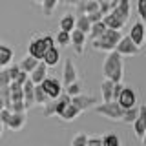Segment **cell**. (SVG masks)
Returning <instances> with one entry per match:
<instances>
[{
  "instance_id": "d6986e66",
  "label": "cell",
  "mask_w": 146,
  "mask_h": 146,
  "mask_svg": "<svg viewBox=\"0 0 146 146\" xmlns=\"http://www.w3.org/2000/svg\"><path fill=\"white\" fill-rule=\"evenodd\" d=\"M113 84L110 79H104L102 84H100V93H102V102H110L113 100Z\"/></svg>"
},
{
  "instance_id": "bcb514c9",
  "label": "cell",
  "mask_w": 146,
  "mask_h": 146,
  "mask_svg": "<svg viewBox=\"0 0 146 146\" xmlns=\"http://www.w3.org/2000/svg\"><path fill=\"white\" fill-rule=\"evenodd\" d=\"M0 124H2V117H0Z\"/></svg>"
},
{
  "instance_id": "d6a6232c",
  "label": "cell",
  "mask_w": 146,
  "mask_h": 146,
  "mask_svg": "<svg viewBox=\"0 0 146 146\" xmlns=\"http://www.w3.org/2000/svg\"><path fill=\"white\" fill-rule=\"evenodd\" d=\"M137 13L141 17V22H146V0H137Z\"/></svg>"
},
{
  "instance_id": "9a60e30c",
  "label": "cell",
  "mask_w": 146,
  "mask_h": 146,
  "mask_svg": "<svg viewBox=\"0 0 146 146\" xmlns=\"http://www.w3.org/2000/svg\"><path fill=\"white\" fill-rule=\"evenodd\" d=\"M58 60H60V51H58L57 46H53V48H48V49H46V53H44V57H42V62L46 64V66H48V68L57 66Z\"/></svg>"
},
{
  "instance_id": "f6af8a7d",
  "label": "cell",
  "mask_w": 146,
  "mask_h": 146,
  "mask_svg": "<svg viewBox=\"0 0 146 146\" xmlns=\"http://www.w3.org/2000/svg\"><path fill=\"white\" fill-rule=\"evenodd\" d=\"M35 2H36V4H42V0H35Z\"/></svg>"
},
{
  "instance_id": "52a82bcc",
  "label": "cell",
  "mask_w": 146,
  "mask_h": 146,
  "mask_svg": "<svg viewBox=\"0 0 146 146\" xmlns=\"http://www.w3.org/2000/svg\"><path fill=\"white\" fill-rule=\"evenodd\" d=\"M71 104H75V106L79 108L82 113H84V111H88L90 108H93L95 104H99V100H97V97H93V95H84V93H80V95L71 97Z\"/></svg>"
},
{
  "instance_id": "e0dca14e",
  "label": "cell",
  "mask_w": 146,
  "mask_h": 146,
  "mask_svg": "<svg viewBox=\"0 0 146 146\" xmlns=\"http://www.w3.org/2000/svg\"><path fill=\"white\" fill-rule=\"evenodd\" d=\"M13 55H15V51L11 46L0 42V68H7L13 60Z\"/></svg>"
},
{
  "instance_id": "484cf974",
  "label": "cell",
  "mask_w": 146,
  "mask_h": 146,
  "mask_svg": "<svg viewBox=\"0 0 146 146\" xmlns=\"http://www.w3.org/2000/svg\"><path fill=\"white\" fill-rule=\"evenodd\" d=\"M137 113H139V106H131V108L124 110L121 122H124V124H133V121L137 119Z\"/></svg>"
},
{
  "instance_id": "f546056e",
  "label": "cell",
  "mask_w": 146,
  "mask_h": 146,
  "mask_svg": "<svg viewBox=\"0 0 146 146\" xmlns=\"http://www.w3.org/2000/svg\"><path fill=\"white\" fill-rule=\"evenodd\" d=\"M33 95H35V104H42L48 100V95H46V91L42 90V86L40 84H35V90H33Z\"/></svg>"
},
{
  "instance_id": "2e32d148",
  "label": "cell",
  "mask_w": 146,
  "mask_h": 146,
  "mask_svg": "<svg viewBox=\"0 0 146 146\" xmlns=\"http://www.w3.org/2000/svg\"><path fill=\"white\" fill-rule=\"evenodd\" d=\"M46 77H48V66H46V64L40 60L38 64H36L35 70L29 73V80L33 82V84H40V82H42Z\"/></svg>"
},
{
  "instance_id": "ab89813d",
  "label": "cell",
  "mask_w": 146,
  "mask_h": 146,
  "mask_svg": "<svg viewBox=\"0 0 146 146\" xmlns=\"http://www.w3.org/2000/svg\"><path fill=\"white\" fill-rule=\"evenodd\" d=\"M58 2H60V4H66V6H75L79 0H58Z\"/></svg>"
},
{
  "instance_id": "60d3db41",
  "label": "cell",
  "mask_w": 146,
  "mask_h": 146,
  "mask_svg": "<svg viewBox=\"0 0 146 146\" xmlns=\"http://www.w3.org/2000/svg\"><path fill=\"white\" fill-rule=\"evenodd\" d=\"M6 108V102H4V99H2V95H0V110H4Z\"/></svg>"
},
{
  "instance_id": "f35d334b",
  "label": "cell",
  "mask_w": 146,
  "mask_h": 146,
  "mask_svg": "<svg viewBox=\"0 0 146 146\" xmlns=\"http://www.w3.org/2000/svg\"><path fill=\"white\" fill-rule=\"evenodd\" d=\"M27 79H29V73H26V71H22V70H20V73H18V77L15 79V82H18V84H24Z\"/></svg>"
},
{
  "instance_id": "44dd1931",
  "label": "cell",
  "mask_w": 146,
  "mask_h": 146,
  "mask_svg": "<svg viewBox=\"0 0 146 146\" xmlns=\"http://www.w3.org/2000/svg\"><path fill=\"white\" fill-rule=\"evenodd\" d=\"M102 22L106 24V27H110V29H122V27H124V22L119 20V18L115 15H111V13H106V15L102 17Z\"/></svg>"
},
{
  "instance_id": "74e56055",
  "label": "cell",
  "mask_w": 146,
  "mask_h": 146,
  "mask_svg": "<svg viewBox=\"0 0 146 146\" xmlns=\"http://www.w3.org/2000/svg\"><path fill=\"white\" fill-rule=\"evenodd\" d=\"M86 146H102V137H88V144Z\"/></svg>"
},
{
  "instance_id": "9c48e42d",
  "label": "cell",
  "mask_w": 146,
  "mask_h": 146,
  "mask_svg": "<svg viewBox=\"0 0 146 146\" xmlns=\"http://www.w3.org/2000/svg\"><path fill=\"white\" fill-rule=\"evenodd\" d=\"M79 80V75H77V68L75 64H73L71 58H66V62H64V71H62V84L68 86L71 84V82Z\"/></svg>"
},
{
  "instance_id": "8d00e7d4",
  "label": "cell",
  "mask_w": 146,
  "mask_h": 146,
  "mask_svg": "<svg viewBox=\"0 0 146 146\" xmlns=\"http://www.w3.org/2000/svg\"><path fill=\"white\" fill-rule=\"evenodd\" d=\"M122 88H124V84H122V82H115V84H113V100L119 99V95H121Z\"/></svg>"
},
{
  "instance_id": "d4e9b609",
  "label": "cell",
  "mask_w": 146,
  "mask_h": 146,
  "mask_svg": "<svg viewBox=\"0 0 146 146\" xmlns=\"http://www.w3.org/2000/svg\"><path fill=\"white\" fill-rule=\"evenodd\" d=\"M60 29L62 31H68V33H71L73 29H75V15H71V13H68V15H64L60 18Z\"/></svg>"
},
{
  "instance_id": "30bf717a",
  "label": "cell",
  "mask_w": 146,
  "mask_h": 146,
  "mask_svg": "<svg viewBox=\"0 0 146 146\" xmlns=\"http://www.w3.org/2000/svg\"><path fill=\"white\" fill-rule=\"evenodd\" d=\"M133 131H135V135L139 137V139L144 135V131H146V104L139 106L137 119L133 121Z\"/></svg>"
},
{
  "instance_id": "7dc6e473",
  "label": "cell",
  "mask_w": 146,
  "mask_h": 146,
  "mask_svg": "<svg viewBox=\"0 0 146 146\" xmlns=\"http://www.w3.org/2000/svg\"><path fill=\"white\" fill-rule=\"evenodd\" d=\"M119 146H122V144H119Z\"/></svg>"
},
{
  "instance_id": "7402d4cb",
  "label": "cell",
  "mask_w": 146,
  "mask_h": 146,
  "mask_svg": "<svg viewBox=\"0 0 146 146\" xmlns=\"http://www.w3.org/2000/svg\"><path fill=\"white\" fill-rule=\"evenodd\" d=\"M40 60L38 58H35V57H31V55H26L24 58H22L20 60V64H18V66H20V70L22 71H26V73H31L36 68V64H38Z\"/></svg>"
},
{
  "instance_id": "4316f807",
  "label": "cell",
  "mask_w": 146,
  "mask_h": 146,
  "mask_svg": "<svg viewBox=\"0 0 146 146\" xmlns=\"http://www.w3.org/2000/svg\"><path fill=\"white\" fill-rule=\"evenodd\" d=\"M119 144H122V143H121L119 133H115V131H110V133L102 137V146H119Z\"/></svg>"
},
{
  "instance_id": "7a4b0ae2",
  "label": "cell",
  "mask_w": 146,
  "mask_h": 146,
  "mask_svg": "<svg viewBox=\"0 0 146 146\" xmlns=\"http://www.w3.org/2000/svg\"><path fill=\"white\" fill-rule=\"evenodd\" d=\"M93 110H95V113H99V115L110 119V121H121V119H122V113H124V110L121 108V104H119L117 100H110V102L95 104Z\"/></svg>"
},
{
  "instance_id": "7c38bea8",
  "label": "cell",
  "mask_w": 146,
  "mask_h": 146,
  "mask_svg": "<svg viewBox=\"0 0 146 146\" xmlns=\"http://www.w3.org/2000/svg\"><path fill=\"white\" fill-rule=\"evenodd\" d=\"M144 29H146V26H144V22H135L133 26H131V29H130V38L133 40V44H137L141 48L143 46V42H144Z\"/></svg>"
},
{
  "instance_id": "8fae6325",
  "label": "cell",
  "mask_w": 146,
  "mask_h": 146,
  "mask_svg": "<svg viewBox=\"0 0 146 146\" xmlns=\"http://www.w3.org/2000/svg\"><path fill=\"white\" fill-rule=\"evenodd\" d=\"M71 46H73V49H75V53L77 55H82L84 53V46H86V33H82V31H79V29H73L71 31Z\"/></svg>"
},
{
  "instance_id": "4fadbf2b",
  "label": "cell",
  "mask_w": 146,
  "mask_h": 146,
  "mask_svg": "<svg viewBox=\"0 0 146 146\" xmlns=\"http://www.w3.org/2000/svg\"><path fill=\"white\" fill-rule=\"evenodd\" d=\"M110 13H111V15H115L119 20H122L126 24L128 18H130V0H121V2H119Z\"/></svg>"
},
{
  "instance_id": "ac0fdd59",
  "label": "cell",
  "mask_w": 146,
  "mask_h": 146,
  "mask_svg": "<svg viewBox=\"0 0 146 146\" xmlns=\"http://www.w3.org/2000/svg\"><path fill=\"white\" fill-rule=\"evenodd\" d=\"M80 113H82L80 110L77 108L75 104H71V102H70V104H68L66 108H64V111H62V113H60V115H58V117H60L62 121H66V122H71V121H75V119L79 117Z\"/></svg>"
},
{
  "instance_id": "ba28073f",
  "label": "cell",
  "mask_w": 146,
  "mask_h": 146,
  "mask_svg": "<svg viewBox=\"0 0 146 146\" xmlns=\"http://www.w3.org/2000/svg\"><path fill=\"white\" fill-rule=\"evenodd\" d=\"M26 121H27L26 111H11L9 121L6 122V128H9V130H13V131H18L26 126Z\"/></svg>"
},
{
  "instance_id": "b9f144b4",
  "label": "cell",
  "mask_w": 146,
  "mask_h": 146,
  "mask_svg": "<svg viewBox=\"0 0 146 146\" xmlns=\"http://www.w3.org/2000/svg\"><path fill=\"white\" fill-rule=\"evenodd\" d=\"M141 143H143V146H146V131H144V135L141 137Z\"/></svg>"
},
{
  "instance_id": "3957f363",
  "label": "cell",
  "mask_w": 146,
  "mask_h": 146,
  "mask_svg": "<svg viewBox=\"0 0 146 146\" xmlns=\"http://www.w3.org/2000/svg\"><path fill=\"white\" fill-rule=\"evenodd\" d=\"M46 49H48V44H46L44 35H35L33 38L29 40V44H27V55L38 58V60H42Z\"/></svg>"
},
{
  "instance_id": "7bdbcfd3",
  "label": "cell",
  "mask_w": 146,
  "mask_h": 146,
  "mask_svg": "<svg viewBox=\"0 0 146 146\" xmlns=\"http://www.w3.org/2000/svg\"><path fill=\"white\" fill-rule=\"evenodd\" d=\"M143 46H146V29H144V42H143Z\"/></svg>"
},
{
  "instance_id": "6da1fadb",
  "label": "cell",
  "mask_w": 146,
  "mask_h": 146,
  "mask_svg": "<svg viewBox=\"0 0 146 146\" xmlns=\"http://www.w3.org/2000/svg\"><path fill=\"white\" fill-rule=\"evenodd\" d=\"M102 75H104V79H110L111 82H122L124 62H122V55H119L115 49H113V51H108L106 58H104Z\"/></svg>"
},
{
  "instance_id": "e575fe53",
  "label": "cell",
  "mask_w": 146,
  "mask_h": 146,
  "mask_svg": "<svg viewBox=\"0 0 146 146\" xmlns=\"http://www.w3.org/2000/svg\"><path fill=\"white\" fill-rule=\"evenodd\" d=\"M9 82H11V79H9V75H7V70L6 68H0V88L9 86Z\"/></svg>"
},
{
  "instance_id": "1f68e13d",
  "label": "cell",
  "mask_w": 146,
  "mask_h": 146,
  "mask_svg": "<svg viewBox=\"0 0 146 146\" xmlns=\"http://www.w3.org/2000/svg\"><path fill=\"white\" fill-rule=\"evenodd\" d=\"M88 144V135L86 133H77L71 139V146H86Z\"/></svg>"
},
{
  "instance_id": "836d02e7",
  "label": "cell",
  "mask_w": 146,
  "mask_h": 146,
  "mask_svg": "<svg viewBox=\"0 0 146 146\" xmlns=\"http://www.w3.org/2000/svg\"><path fill=\"white\" fill-rule=\"evenodd\" d=\"M6 70H7L9 79H11V80H15L17 77H18V73H20V66H18V64H9Z\"/></svg>"
},
{
  "instance_id": "5b68a950",
  "label": "cell",
  "mask_w": 146,
  "mask_h": 146,
  "mask_svg": "<svg viewBox=\"0 0 146 146\" xmlns=\"http://www.w3.org/2000/svg\"><path fill=\"white\" fill-rule=\"evenodd\" d=\"M40 86H42V90L46 91L48 99H57L58 95L62 93V82L58 79H55V77H46V79L40 82Z\"/></svg>"
},
{
  "instance_id": "4dcf8cb0",
  "label": "cell",
  "mask_w": 146,
  "mask_h": 146,
  "mask_svg": "<svg viewBox=\"0 0 146 146\" xmlns=\"http://www.w3.org/2000/svg\"><path fill=\"white\" fill-rule=\"evenodd\" d=\"M66 93L70 95V97L80 95V93H82V84H80L79 80H75V82H71V84H68V86H66Z\"/></svg>"
},
{
  "instance_id": "d590c367",
  "label": "cell",
  "mask_w": 146,
  "mask_h": 146,
  "mask_svg": "<svg viewBox=\"0 0 146 146\" xmlns=\"http://www.w3.org/2000/svg\"><path fill=\"white\" fill-rule=\"evenodd\" d=\"M102 17H104V15L99 11V9H97V11H93V13H88V18H90V22H91V24H93V22L102 20Z\"/></svg>"
},
{
  "instance_id": "603a6c76",
  "label": "cell",
  "mask_w": 146,
  "mask_h": 146,
  "mask_svg": "<svg viewBox=\"0 0 146 146\" xmlns=\"http://www.w3.org/2000/svg\"><path fill=\"white\" fill-rule=\"evenodd\" d=\"M90 27H91V22H90L88 15H79V17H75V29H79V31H82V33L88 35V33H90Z\"/></svg>"
},
{
  "instance_id": "83f0119b",
  "label": "cell",
  "mask_w": 146,
  "mask_h": 146,
  "mask_svg": "<svg viewBox=\"0 0 146 146\" xmlns=\"http://www.w3.org/2000/svg\"><path fill=\"white\" fill-rule=\"evenodd\" d=\"M71 42V35L68 33V31H58L57 35H55V44H58L60 48H66V46H70Z\"/></svg>"
},
{
  "instance_id": "cb8c5ba5",
  "label": "cell",
  "mask_w": 146,
  "mask_h": 146,
  "mask_svg": "<svg viewBox=\"0 0 146 146\" xmlns=\"http://www.w3.org/2000/svg\"><path fill=\"white\" fill-rule=\"evenodd\" d=\"M106 31V24H104L102 20H99V22H93L91 24V27H90V40H95V38H99L100 35Z\"/></svg>"
},
{
  "instance_id": "ffe728a7",
  "label": "cell",
  "mask_w": 146,
  "mask_h": 146,
  "mask_svg": "<svg viewBox=\"0 0 146 146\" xmlns=\"http://www.w3.org/2000/svg\"><path fill=\"white\" fill-rule=\"evenodd\" d=\"M91 46H93V49H97V51H113L115 49V44H111L110 40L102 38V36H99V38L91 40Z\"/></svg>"
},
{
  "instance_id": "8992f818",
  "label": "cell",
  "mask_w": 146,
  "mask_h": 146,
  "mask_svg": "<svg viewBox=\"0 0 146 146\" xmlns=\"http://www.w3.org/2000/svg\"><path fill=\"white\" fill-rule=\"evenodd\" d=\"M117 102L121 104L122 110H128L131 106H137V91L133 88H130V86H124L121 91V95H119Z\"/></svg>"
},
{
  "instance_id": "f1b7e54d",
  "label": "cell",
  "mask_w": 146,
  "mask_h": 146,
  "mask_svg": "<svg viewBox=\"0 0 146 146\" xmlns=\"http://www.w3.org/2000/svg\"><path fill=\"white\" fill-rule=\"evenodd\" d=\"M57 4H58V0H42V13H44V17H51L53 15V11H55V7H57Z\"/></svg>"
},
{
  "instance_id": "ee69618b",
  "label": "cell",
  "mask_w": 146,
  "mask_h": 146,
  "mask_svg": "<svg viewBox=\"0 0 146 146\" xmlns=\"http://www.w3.org/2000/svg\"><path fill=\"white\" fill-rule=\"evenodd\" d=\"M0 137H2V124H0Z\"/></svg>"
},
{
  "instance_id": "277c9868",
  "label": "cell",
  "mask_w": 146,
  "mask_h": 146,
  "mask_svg": "<svg viewBox=\"0 0 146 146\" xmlns=\"http://www.w3.org/2000/svg\"><path fill=\"white\" fill-rule=\"evenodd\" d=\"M115 51L122 57H133V55H139L141 48L137 44H133V40L130 36H121V40L115 46Z\"/></svg>"
},
{
  "instance_id": "5bb4252c",
  "label": "cell",
  "mask_w": 146,
  "mask_h": 146,
  "mask_svg": "<svg viewBox=\"0 0 146 146\" xmlns=\"http://www.w3.org/2000/svg\"><path fill=\"white\" fill-rule=\"evenodd\" d=\"M33 90H35V84L27 79L24 84H22V93H24V106L26 110L33 108L35 106V95H33Z\"/></svg>"
}]
</instances>
